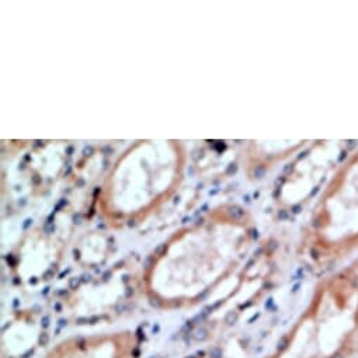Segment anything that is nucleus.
Masks as SVG:
<instances>
[{
    "mask_svg": "<svg viewBox=\"0 0 358 358\" xmlns=\"http://www.w3.org/2000/svg\"><path fill=\"white\" fill-rule=\"evenodd\" d=\"M128 227H129V228H135V227H136L135 220H129V221H128Z\"/></svg>",
    "mask_w": 358,
    "mask_h": 358,
    "instance_id": "24",
    "label": "nucleus"
},
{
    "mask_svg": "<svg viewBox=\"0 0 358 358\" xmlns=\"http://www.w3.org/2000/svg\"><path fill=\"white\" fill-rule=\"evenodd\" d=\"M54 222H55V213H52V214L47 218V221H45L44 225H54Z\"/></svg>",
    "mask_w": 358,
    "mask_h": 358,
    "instance_id": "16",
    "label": "nucleus"
},
{
    "mask_svg": "<svg viewBox=\"0 0 358 358\" xmlns=\"http://www.w3.org/2000/svg\"><path fill=\"white\" fill-rule=\"evenodd\" d=\"M78 285H79V280H78V278H76V280H75V278L71 280V287H72V288H75V287H78Z\"/></svg>",
    "mask_w": 358,
    "mask_h": 358,
    "instance_id": "23",
    "label": "nucleus"
},
{
    "mask_svg": "<svg viewBox=\"0 0 358 358\" xmlns=\"http://www.w3.org/2000/svg\"><path fill=\"white\" fill-rule=\"evenodd\" d=\"M192 220H193V218H192V217H185V218H183V224H185V225H186V224H189V222H192Z\"/></svg>",
    "mask_w": 358,
    "mask_h": 358,
    "instance_id": "27",
    "label": "nucleus"
},
{
    "mask_svg": "<svg viewBox=\"0 0 358 358\" xmlns=\"http://www.w3.org/2000/svg\"><path fill=\"white\" fill-rule=\"evenodd\" d=\"M33 224H34V221H33V218H27L24 222H23V231H29L31 227H33Z\"/></svg>",
    "mask_w": 358,
    "mask_h": 358,
    "instance_id": "13",
    "label": "nucleus"
},
{
    "mask_svg": "<svg viewBox=\"0 0 358 358\" xmlns=\"http://www.w3.org/2000/svg\"><path fill=\"white\" fill-rule=\"evenodd\" d=\"M196 225H197V227H201V225H204V218H203V217L197 218V220H196Z\"/></svg>",
    "mask_w": 358,
    "mask_h": 358,
    "instance_id": "22",
    "label": "nucleus"
},
{
    "mask_svg": "<svg viewBox=\"0 0 358 358\" xmlns=\"http://www.w3.org/2000/svg\"><path fill=\"white\" fill-rule=\"evenodd\" d=\"M228 214H229V217L232 218V220H242L243 217H245V211L241 208V207H238V206H231L229 208H228Z\"/></svg>",
    "mask_w": 358,
    "mask_h": 358,
    "instance_id": "3",
    "label": "nucleus"
},
{
    "mask_svg": "<svg viewBox=\"0 0 358 358\" xmlns=\"http://www.w3.org/2000/svg\"><path fill=\"white\" fill-rule=\"evenodd\" d=\"M166 252H167V245H166V243H162V245H159V246L155 249V255L159 256V257L166 256Z\"/></svg>",
    "mask_w": 358,
    "mask_h": 358,
    "instance_id": "5",
    "label": "nucleus"
},
{
    "mask_svg": "<svg viewBox=\"0 0 358 358\" xmlns=\"http://www.w3.org/2000/svg\"><path fill=\"white\" fill-rule=\"evenodd\" d=\"M72 221H73V224H75V225H80V224L83 222V215H82L80 213H78V214H73V217H72Z\"/></svg>",
    "mask_w": 358,
    "mask_h": 358,
    "instance_id": "10",
    "label": "nucleus"
},
{
    "mask_svg": "<svg viewBox=\"0 0 358 358\" xmlns=\"http://www.w3.org/2000/svg\"><path fill=\"white\" fill-rule=\"evenodd\" d=\"M30 160H31V156H30V155H26V156H24V162H30Z\"/></svg>",
    "mask_w": 358,
    "mask_h": 358,
    "instance_id": "34",
    "label": "nucleus"
},
{
    "mask_svg": "<svg viewBox=\"0 0 358 358\" xmlns=\"http://www.w3.org/2000/svg\"><path fill=\"white\" fill-rule=\"evenodd\" d=\"M259 196H260V193H259V192H256V193L253 194V197H255V199H259Z\"/></svg>",
    "mask_w": 358,
    "mask_h": 358,
    "instance_id": "36",
    "label": "nucleus"
},
{
    "mask_svg": "<svg viewBox=\"0 0 358 358\" xmlns=\"http://www.w3.org/2000/svg\"><path fill=\"white\" fill-rule=\"evenodd\" d=\"M93 155H94V148L93 146L87 145V146L83 148V156L85 157H89V156H93Z\"/></svg>",
    "mask_w": 358,
    "mask_h": 358,
    "instance_id": "8",
    "label": "nucleus"
},
{
    "mask_svg": "<svg viewBox=\"0 0 358 358\" xmlns=\"http://www.w3.org/2000/svg\"><path fill=\"white\" fill-rule=\"evenodd\" d=\"M236 171H238V164H236V163H231V164L227 167L225 174H228V176H234V174H236Z\"/></svg>",
    "mask_w": 358,
    "mask_h": 358,
    "instance_id": "7",
    "label": "nucleus"
},
{
    "mask_svg": "<svg viewBox=\"0 0 358 358\" xmlns=\"http://www.w3.org/2000/svg\"><path fill=\"white\" fill-rule=\"evenodd\" d=\"M263 174H264V167H263L262 164H260V166H256V169H255V176H256V178H262Z\"/></svg>",
    "mask_w": 358,
    "mask_h": 358,
    "instance_id": "12",
    "label": "nucleus"
},
{
    "mask_svg": "<svg viewBox=\"0 0 358 358\" xmlns=\"http://www.w3.org/2000/svg\"><path fill=\"white\" fill-rule=\"evenodd\" d=\"M252 238H253V239H259V232H257L256 229L252 231Z\"/></svg>",
    "mask_w": 358,
    "mask_h": 358,
    "instance_id": "26",
    "label": "nucleus"
},
{
    "mask_svg": "<svg viewBox=\"0 0 358 358\" xmlns=\"http://www.w3.org/2000/svg\"><path fill=\"white\" fill-rule=\"evenodd\" d=\"M24 169H26V164L22 163V164H20V170H24Z\"/></svg>",
    "mask_w": 358,
    "mask_h": 358,
    "instance_id": "37",
    "label": "nucleus"
},
{
    "mask_svg": "<svg viewBox=\"0 0 358 358\" xmlns=\"http://www.w3.org/2000/svg\"><path fill=\"white\" fill-rule=\"evenodd\" d=\"M358 354V271L336 278L267 358H354Z\"/></svg>",
    "mask_w": 358,
    "mask_h": 358,
    "instance_id": "1",
    "label": "nucleus"
},
{
    "mask_svg": "<svg viewBox=\"0 0 358 358\" xmlns=\"http://www.w3.org/2000/svg\"><path fill=\"white\" fill-rule=\"evenodd\" d=\"M103 164H104V166H103V169H104V170H106V169H107V167H108V166H110V162H108V160H107V159H104V160H103Z\"/></svg>",
    "mask_w": 358,
    "mask_h": 358,
    "instance_id": "29",
    "label": "nucleus"
},
{
    "mask_svg": "<svg viewBox=\"0 0 358 358\" xmlns=\"http://www.w3.org/2000/svg\"><path fill=\"white\" fill-rule=\"evenodd\" d=\"M278 217H280V218H281V220H284V218H285V217H287V214H285V213H284V211H281V213H280V215H278Z\"/></svg>",
    "mask_w": 358,
    "mask_h": 358,
    "instance_id": "33",
    "label": "nucleus"
},
{
    "mask_svg": "<svg viewBox=\"0 0 358 358\" xmlns=\"http://www.w3.org/2000/svg\"><path fill=\"white\" fill-rule=\"evenodd\" d=\"M68 206V200L66 199H61L58 203H57V206H55V208H54V211L52 213H58V211H61L64 207H66Z\"/></svg>",
    "mask_w": 358,
    "mask_h": 358,
    "instance_id": "6",
    "label": "nucleus"
},
{
    "mask_svg": "<svg viewBox=\"0 0 358 358\" xmlns=\"http://www.w3.org/2000/svg\"><path fill=\"white\" fill-rule=\"evenodd\" d=\"M155 267V257L153 256H148L145 260H143V268L145 270H152Z\"/></svg>",
    "mask_w": 358,
    "mask_h": 358,
    "instance_id": "4",
    "label": "nucleus"
},
{
    "mask_svg": "<svg viewBox=\"0 0 358 358\" xmlns=\"http://www.w3.org/2000/svg\"><path fill=\"white\" fill-rule=\"evenodd\" d=\"M73 257H75V259H79V257H80V252H79L78 249L73 250Z\"/></svg>",
    "mask_w": 358,
    "mask_h": 358,
    "instance_id": "28",
    "label": "nucleus"
},
{
    "mask_svg": "<svg viewBox=\"0 0 358 358\" xmlns=\"http://www.w3.org/2000/svg\"><path fill=\"white\" fill-rule=\"evenodd\" d=\"M243 201H245L246 204H250V197H249V196H243Z\"/></svg>",
    "mask_w": 358,
    "mask_h": 358,
    "instance_id": "31",
    "label": "nucleus"
},
{
    "mask_svg": "<svg viewBox=\"0 0 358 358\" xmlns=\"http://www.w3.org/2000/svg\"><path fill=\"white\" fill-rule=\"evenodd\" d=\"M43 229H44V232H45L47 235H52V234H55L57 227H55V224H54V225H44Z\"/></svg>",
    "mask_w": 358,
    "mask_h": 358,
    "instance_id": "9",
    "label": "nucleus"
},
{
    "mask_svg": "<svg viewBox=\"0 0 358 358\" xmlns=\"http://www.w3.org/2000/svg\"><path fill=\"white\" fill-rule=\"evenodd\" d=\"M101 152H103L104 156H108V155H113V153H114V149H113L110 145H106V146H103Z\"/></svg>",
    "mask_w": 358,
    "mask_h": 358,
    "instance_id": "15",
    "label": "nucleus"
},
{
    "mask_svg": "<svg viewBox=\"0 0 358 358\" xmlns=\"http://www.w3.org/2000/svg\"><path fill=\"white\" fill-rule=\"evenodd\" d=\"M100 193H101V189H100V187H96V189H94V192H93V196H94V197H97Z\"/></svg>",
    "mask_w": 358,
    "mask_h": 358,
    "instance_id": "25",
    "label": "nucleus"
},
{
    "mask_svg": "<svg viewBox=\"0 0 358 358\" xmlns=\"http://www.w3.org/2000/svg\"><path fill=\"white\" fill-rule=\"evenodd\" d=\"M73 152H75V146H72V145H69V146H68V148H66V152H65V153H66V155H68V156H69V157H71V156H72V155H73Z\"/></svg>",
    "mask_w": 358,
    "mask_h": 358,
    "instance_id": "17",
    "label": "nucleus"
},
{
    "mask_svg": "<svg viewBox=\"0 0 358 358\" xmlns=\"http://www.w3.org/2000/svg\"><path fill=\"white\" fill-rule=\"evenodd\" d=\"M214 149L218 150V152H224V150L227 149V143H225V142H217V143L214 145Z\"/></svg>",
    "mask_w": 358,
    "mask_h": 358,
    "instance_id": "14",
    "label": "nucleus"
},
{
    "mask_svg": "<svg viewBox=\"0 0 358 358\" xmlns=\"http://www.w3.org/2000/svg\"><path fill=\"white\" fill-rule=\"evenodd\" d=\"M220 193V189H217V190H213V192H210V196H215V194H218Z\"/></svg>",
    "mask_w": 358,
    "mask_h": 358,
    "instance_id": "32",
    "label": "nucleus"
},
{
    "mask_svg": "<svg viewBox=\"0 0 358 358\" xmlns=\"http://www.w3.org/2000/svg\"><path fill=\"white\" fill-rule=\"evenodd\" d=\"M86 185V182L83 180V178H78L76 180V187H83Z\"/></svg>",
    "mask_w": 358,
    "mask_h": 358,
    "instance_id": "20",
    "label": "nucleus"
},
{
    "mask_svg": "<svg viewBox=\"0 0 358 358\" xmlns=\"http://www.w3.org/2000/svg\"><path fill=\"white\" fill-rule=\"evenodd\" d=\"M17 206H19L20 208H24V207L27 206V199H20V200L17 201Z\"/></svg>",
    "mask_w": 358,
    "mask_h": 358,
    "instance_id": "18",
    "label": "nucleus"
},
{
    "mask_svg": "<svg viewBox=\"0 0 358 358\" xmlns=\"http://www.w3.org/2000/svg\"><path fill=\"white\" fill-rule=\"evenodd\" d=\"M178 203H180V197H176L174 199V204H178Z\"/></svg>",
    "mask_w": 358,
    "mask_h": 358,
    "instance_id": "35",
    "label": "nucleus"
},
{
    "mask_svg": "<svg viewBox=\"0 0 358 358\" xmlns=\"http://www.w3.org/2000/svg\"><path fill=\"white\" fill-rule=\"evenodd\" d=\"M44 141H34V148H41V146H44Z\"/></svg>",
    "mask_w": 358,
    "mask_h": 358,
    "instance_id": "21",
    "label": "nucleus"
},
{
    "mask_svg": "<svg viewBox=\"0 0 358 358\" xmlns=\"http://www.w3.org/2000/svg\"><path fill=\"white\" fill-rule=\"evenodd\" d=\"M135 348L131 333L75 336L54 345L44 358H134Z\"/></svg>",
    "mask_w": 358,
    "mask_h": 358,
    "instance_id": "2",
    "label": "nucleus"
},
{
    "mask_svg": "<svg viewBox=\"0 0 358 358\" xmlns=\"http://www.w3.org/2000/svg\"><path fill=\"white\" fill-rule=\"evenodd\" d=\"M201 213H208V204H204V206L197 211V214H196V215H200Z\"/></svg>",
    "mask_w": 358,
    "mask_h": 358,
    "instance_id": "19",
    "label": "nucleus"
},
{
    "mask_svg": "<svg viewBox=\"0 0 358 358\" xmlns=\"http://www.w3.org/2000/svg\"><path fill=\"white\" fill-rule=\"evenodd\" d=\"M93 214H94V208H93V207H92V210H90V217H92V215H93Z\"/></svg>",
    "mask_w": 358,
    "mask_h": 358,
    "instance_id": "38",
    "label": "nucleus"
},
{
    "mask_svg": "<svg viewBox=\"0 0 358 358\" xmlns=\"http://www.w3.org/2000/svg\"><path fill=\"white\" fill-rule=\"evenodd\" d=\"M31 183H33V186H40L43 183V177H40L38 174H34L31 177Z\"/></svg>",
    "mask_w": 358,
    "mask_h": 358,
    "instance_id": "11",
    "label": "nucleus"
},
{
    "mask_svg": "<svg viewBox=\"0 0 358 358\" xmlns=\"http://www.w3.org/2000/svg\"><path fill=\"white\" fill-rule=\"evenodd\" d=\"M71 173H72V166H68V169H66V171H65L64 174H65V177H66V176H69Z\"/></svg>",
    "mask_w": 358,
    "mask_h": 358,
    "instance_id": "30",
    "label": "nucleus"
}]
</instances>
